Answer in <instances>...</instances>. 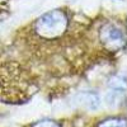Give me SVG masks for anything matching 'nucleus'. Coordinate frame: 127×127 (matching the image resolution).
I'll return each mask as SVG.
<instances>
[{"mask_svg": "<svg viewBox=\"0 0 127 127\" xmlns=\"http://www.w3.org/2000/svg\"><path fill=\"white\" fill-rule=\"evenodd\" d=\"M70 19L65 10L55 9L41 15L33 24L34 34L43 41H56L65 36Z\"/></svg>", "mask_w": 127, "mask_h": 127, "instance_id": "1", "label": "nucleus"}, {"mask_svg": "<svg viewBox=\"0 0 127 127\" xmlns=\"http://www.w3.org/2000/svg\"><path fill=\"white\" fill-rule=\"evenodd\" d=\"M99 37L108 51H120L125 46V33L114 23H104L99 31Z\"/></svg>", "mask_w": 127, "mask_h": 127, "instance_id": "2", "label": "nucleus"}, {"mask_svg": "<svg viewBox=\"0 0 127 127\" xmlns=\"http://www.w3.org/2000/svg\"><path fill=\"white\" fill-rule=\"evenodd\" d=\"M99 127H125V122L122 120H117V118H113V120H108V121H104Z\"/></svg>", "mask_w": 127, "mask_h": 127, "instance_id": "3", "label": "nucleus"}, {"mask_svg": "<svg viewBox=\"0 0 127 127\" xmlns=\"http://www.w3.org/2000/svg\"><path fill=\"white\" fill-rule=\"evenodd\" d=\"M32 127H61V126L54 121H41V122L34 123Z\"/></svg>", "mask_w": 127, "mask_h": 127, "instance_id": "4", "label": "nucleus"}]
</instances>
